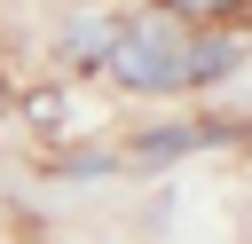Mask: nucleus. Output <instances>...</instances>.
I'll return each mask as SVG.
<instances>
[{
  "label": "nucleus",
  "mask_w": 252,
  "mask_h": 244,
  "mask_svg": "<svg viewBox=\"0 0 252 244\" xmlns=\"http://www.w3.org/2000/svg\"><path fill=\"white\" fill-rule=\"evenodd\" d=\"M189 47H197V31L173 8H142V16L118 24L102 71L118 87H134V94H165V87H189Z\"/></svg>",
  "instance_id": "obj_1"
},
{
  "label": "nucleus",
  "mask_w": 252,
  "mask_h": 244,
  "mask_svg": "<svg viewBox=\"0 0 252 244\" xmlns=\"http://www.w3.org/2000/svg\"><path fill=\"white\" fill-rule=\"evenodd\" d=\"M110 39H118L110 24H71V31H63V55H71V63H102Z\"/></svg>",
  "instance_id": "obj_2"
},
{
  "label": "nucleus",
  "mask_w": 252,
  "mask_h": 244,
  "mask_svg": "<svg viewBox=\"0 0 252 244\" xmlns=\"http://www.w3.org/2000/svg\"><path fill=\"white\" fill-rule=\"evenodd\" d=\"M189 142H197L189 126H165V134H142V150H134V157H142V165H158V157H181Z\"/></svg>",
  "instance_id": "obj_3"
},
{
  "label": "nucleus",
  "mask_w": 252,
  "mask_h": 244,
  "mask_svg": "<svg viewBox=\"0 0 252 244\" xmlns=\"http://www.w3.org/2000/svg\"><path fill=\"white\" fill-rule=\"evenodd\" d=\"M32 118H39V126H55V118H63V94H55V87H47V94H32Z\"/></svg>",
  "instance_id": "obj_4"
}]
</instances>
